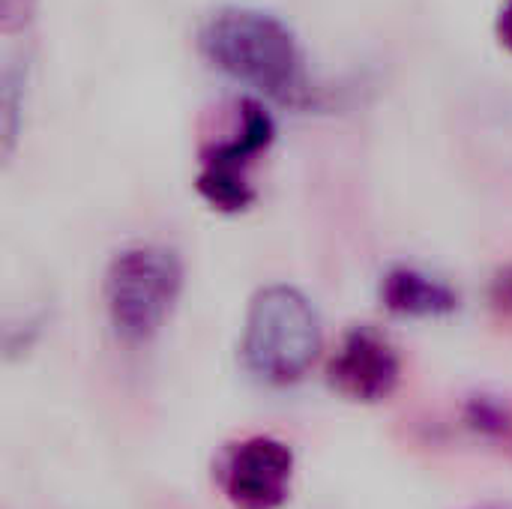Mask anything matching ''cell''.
<instances>
[{
    "mask_svg": "<svg viewBox=\"0 0 512 509\" xmlns=\"http://www.w3.org/2000/svg\"><path fill=\"white\" fill-rule=\"evenodd\" d=\"M201 51L228 78L279 105L303 108L312 102L306 57L294 33L270 12L246 6L216 12L201 30Z\"/></svg>",
    "mask_w": 512,
    "mask_h": 509,
    "instance_id": "6da1fadb",
    "label": "cell"
},
{
    "mask_svg": "<svg viewBox=\"0 0 512 509\" xmlns=\"http://www.w3.org/2000/svg\"><path fill=\"white\" fill-rule=\"evenodd\" d=\"M240 354L258 381L297 384L321 354V318L312 300L291 285L261 288L246 312Z\"/></svg>",
    "mask_w": 512,
    "mask_h": 509,
    "instance_id": "7a4b0ae2",
    "label": "cell"
},
{
    "mask_svg": "<svg viewBox=\"0 0 512 509\" xmlns=\"http://www.w3.org/2000/svg\"><path fill=\"white\" fill-rule=\"evenodd\" d=\"M183 291V264L174 249L135 243L120 249L105 270V312L126 345L150 342L171 318Z\"/></svg>",
    "mask_w": 512,
    "mask_h": 509,
    "instance_id": "3957f363",
    "label": "cell"
},
{
    "mask_svg": "<svg viewBox=\"0 0 512 509\" xmlns=\"http://www.w3.org/2000/svg\"><path fill=\"white\" fill-rule=\"evenodd\" d=\"M276 126L264 105L240 102L228 138L210 141L201 150L195 186L201 198L219 213H243L255 201L252 165L273 144Z\"/></svg>",
    "mask_w": 512,
    "mask_h": 509,
    "instance_id": "277c9868",
    "label": "cell"
},
{
    "mask_svg": "<svg viewBox=\"0 0 512 509\" xmlns=\"http://www.w3.org/2000/svg\"><path fill=\"white\" fill-rule=\"evenodd\" d=\"M294 453L285 441L255 435L225 453L219 483L237 509H279L291 495Z\"/></svg>",
    "mask_w": 512,
    "mask_h": 509,
    "instance_id": "5b68a950",
    "label": "cell"
},
{
    "mask_svg": "<svg viewBox=\"0 0 512 509\" xmlns=\"http://www.w3.org/2000/svg\"><path fill=\"white\" fill-rule=\"evenodd\" d=\"M330 384L351 402H384L402 381V360L396 348L372 327H354L342 336L327 366Z\"/></svg>",
    "mask_w": 512,
    "mask_h": 509,
    "instance_id": "8992f818",
    "label": "cell"
},
{
    "mask_svg": "<svg viewBox=\"0 0 512 509\" xmlns=\"http://www.w3.org/2000/svg\"><path fill=\"white\" fill-rule=\"evenodd\" d=\"M381 303L402 318H444L459 309V294L444 279L399 264L381 279Z\"/></svg>",
    "mask_w": 512,
    "mask_h": 509,
    "instance_id": "52a82bcc",
    "label": "cell"
},
{
    "mask_svg": "<svg viewBox=\"0 0 512 509\" xmlns=\"http://www.w3.org/2000/svg\"><path fill=\"white\" fill-rule=\"evenodd\" d=\"M489 300H492V309L504 318H512V264L498 270V276L492 279V288H489Z\"/></svg>",
    "mask_w": 512,
    "mask_h": 509,
    "instance_id": "ba28073f",
    "label": "cell"
},
{
    "mask_svg": "<svg viewBox=\"0 0 512 509\" xmlns=\"http://www.w3.org/2000/svg\"><path fill=\"white\" fill-rule=\"evenodd\" d=\"M33 15V0H0V24L3 33L21 30Z\"/></svg>",
    "mask_w": 512,
    "mask_h": 509,
    "instance_id": "9c48e42d",
    "label": "cell"
},
{
    "mask_svg": "<svg viewBox=\"0 0 512 509\" xmlns=\"http://www.w3.org/2000/svg\"><path fill=\"white\" fill-rule=\"evenodd\" d=\"M498 39L504 48L512 51V0H504V6L498 12Z\"/></svg>",
    "mask_w": 512,
    "mask_h": 509,
    "instance_id": "30bf717a",
    "label": "cell"
}]
</instances>
